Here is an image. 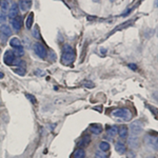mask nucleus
Segmentation results:
<instances>
[{
	"instance_id": "nucleus-1",
	"label": "nucleus",
	"mask_w": 158,
	"mask_h": 158,
	"mask_svg": "<svg viewBox=\"0 0 158 158\" xmlns=\"http://www.w3.org/2000/svg\"><path fill=\"white\" fill-rule=\"evenodd\" d=\"M75 50L71 44L65 43L62 48V56H61V61L63 64H70L75 60Z\"/></svg>"
},
{
	"instance_id": "nucleus-2",
	"label": "nucleus",
	"mask_w": 158,
	"mask_h": 158,
	"mask_svg": "<svg viewBox=\"0 0 158 158\" xmlns=\"http://www.w3.org/2000/svg\"><path fill=\"white\" fill-rule=\"evenodd\" d=\"M113 116L114 117H117V118L123 119V120H131L132 119V113L129 109H125V108H121V109L115 110L113 112Z\"/></svg>"
},
{
	"instance_id": "nucleus-3",
	"label": "nucleus",
	"mask_w": 158,
	"mask_h": 158,
	"mask_svg": "<svg viewBox=\"0 0 158 158\" xmlns=\"http://www.w3.org/2000/svg\"><path fill=\"white\" fill-rule=\"evenodd\" d=\"M34 51H35V53H36V55L38 57L42 58V59H44V58L48 56L46 49L44 48L43 44H41V43H39V42H37L34 44Z\"/></svg>"
},
{
	"instance_id": "nucleus-4",
	"label": "nucleus",
	"mask_w": 158,
	"mask_h": 158,
	"mask_svg": "<svg viewBox=\"0 0 158 158\" xmlns=\"http://www.w3.org/2000/svg\"><path fill=\"white\" fill-rule=\"evenodd\" d=\"M0 35H1V39H2V41H6V40L9 39V37L12 35L11 27L6 25H2L0 27Z\"/></svg>"
},
{
	"instance_id": "nucleus-5",
	"label": "nucleus",
	"mask_w": 158,
	"mask_h": 158,
	"mask_svg": "<svg viewBox=\"0 0 158 158\" xmlns=\"http://www.w3.org/2000/svg\"><path fill=\"white\" fill-rule=\"evenodd\" d=\"M130 130H131V133L133 135H138L142 132V123L139 121V120H136V121H133L130 125Z\"/></svg>"
},
{
	"instance_id": "nucleus-6",
	"label": "nucleus",
	"mask_w": 158,
	"mask_h": 158,
	"mask_svg": "<svg viewBox=\"0 0 158 158\" xmlns=\"http://www.w3.org/2000/svg\"><path fill=\"white\" fill-rule=\"evenodd\" d=\"M3 60H4V63L6 65H12L15 62V55H14L13 51H6L4 57H3Z\"/></svg>"
},
{
	"instance_id": "nucleus-7",
	"label": "nucleus",
	"mask_w": 158,
	"mask_h": 158,
	"mask_svg": "<svg viewBox=\"0 0 158 158\" xmlns=\"http://www.w3.org/2000/svg\"><path fill=\"white\" fill-rule=\"evenodd\" d=\"M128 143L131 149H138L139 148V138L136 135H132L129 137Z\"/></svg>"
},
{
	"instance_id": "nucleus-8",
	"label": "nucleus",
	"mask_w": 158,
	"mask_h": 158,
	"mask_svg": "<svg viewBox=\"0 0 158 158\" xmlns=\"http://www.w3.org/2000/svg\"><path fill=\"white\" fill-rule=\"evenodd\" d=\"M19 15V7H18V4L17 3H13L12 6H11V10H10V13H9V17L11 19L15 18L17 16Z\"/></svg>"
},
{
	"instance_id": "nucleus-9",
	"label": "nucleus",
	"mask_w": 158,
	"mask_h": 158,
	"mask_svg": "<svg viewBox=\"0 0 158 158\" xmlns=\"http://www.w3.org/2000/svg\"><path fill=\"white\" fill-rule=\"evenodd\" d=\"M31 6H32V1H27V0H20L18 3V7L22 12H27Z\"/></svg>"
},
{
	"instance_id": "nucleus-10",
	"label": "nucleus",
	"mask_w": 158,
	"mask_h": 158,
	"mask_svg": "<svg viewBox=\"0 0 158 158\" xmlns=\"http://www.w3.org/2000/svg\"><path fill=\"white\" fill-rule=\"evenodd\" d=\"M11 21V25L12 27L14 29L15 31H20L21 29V20H20V17H15V18H13L10 20Z\"/></svg>"
},
{
	"instance_id": "nucleus-11",
	"label": "nucleus",
	"mask_w": 158,
	"mask_h": 158,
	"mask_svg": "<svg viewBox=\"0 0 158 158\" xmlns=\"http://www.w3.org/2000/svg\"><path fill=\"white\" fill-rule=\"evenodd\" d=\"M10 46H12L14 50L15 49H20V48H22V43H21V41H20L19 38L14 37V38H12V39L10 40Z\"/></svg>"
},
{
	"instance_id": "nucleus-12",
	"label": "nucleus",
	"mask_w": 158,
	"mask_h": 158,
	"mask_svg": "<svg viewBox=\"0 0 158 158\" xmlns=\"http://www.w3.org/2000/svg\"><path fill=\"white\" fill-rule=\"evenodd\" d=\"M115 150L118 154L122 155V154H125V151H127V146L122 142H120V141H117V142L115 143Z\"/></svg>"
},
{
	"instance_id": "nucleus-13",
	"label": "nucleus",
	"mask_w": 158,
	"mask_h": 158,
	"mask_svg": "<svg viewBox=\"0 0 158 158\" xmlns=\"http://www.w3.org/2000/svg\"><path fill=\"white\" fill-rule=\"evenodd\" d=\"M90 131L93 134H95V135H99V134H101V132H102V127H101L100 125H97V123L91 125H90Z\"/></svg>"
},
{
	"instance_id": "nucleus-14",
	"label": "nucleus",
	"mask_w": 158,
	"mask_h": 158,
	"mask_svg": "<svg viewBox=\"0 0 158 158\" xmlns=\"http://www.w3.org/2000/svg\"><path fill=\"white\" fill-rule=\"evenodd\" d=\"M33 22H34V14L31 12L30 14H29V16L27 17V20H25V25H27V27L29 29V30L32 29Z\"/></svg>"
},
{
	"instance_id": "nucleus-15",
	"label": "nucleus",
	"mask_w": 158,
	"mask_h": 158,
	"mask_svg": "<svg viewBox=\"0 0 158 158\" xmlns=\"http://www.w3.org/2000/svg\"><path fill=\"white\" fill-rule=\"evenodd\" d=\"M128 128L125 125H122L118 129V135L120 136V138H125L128 136Z\"/></svg>"
},
{
	"instance_id": "nucleus-16",
	"label": "nucleus",
	"mask_w": 158,
	"mask_h": 158,
	"mask_svg": "<svg viewBox=\"0 0 158 158\" xmlns=\"http://www.w3.org/2000/svg\"><path fill=\"white\" fill-rule=\"evenodd\" d=\"M84 155H85V152L84 150L81 149V148H79L77 149L73 154V157L74 158H84Z\"/></svg>"
},
{
	"instance_id": "nucleus-17",
	"label": "nucleus",
	"mask_w": 158,
	"mask_h": 158,
	"mask_svg": "<svg viewBox=\"0 0 158 158\" xmlns=\"http://www.w3.org/2000/svg\"><path fill=\"white\" fill-rule=\"evenodd\" d=\"M99 149H100V151H102V152H106V151H109L110 150V143L106 142V141H101L100 144H99Z\"/></svg>"
},
{
	"instance_id": "nucleus-18",
	"label": "nucleus",
	"mask_w": 158,
	"mask_h": 158,
	"mask_svg": "<svg viewBox=\"0 0 158 158\" xmlns=\"http://www.w3.org/2000/svg\"><path fill=\"white\" fill-rule=\"evenodd\" d=\"M118 133V128L116 125H113V127H110L109 130H108V134H109L111 137H114L116 134Z\"/></svg>"
},
{
	"instance_id": "nucleus-19",
	"label": "nucleus",
	"mask_w": 158,
	"mask_h": 158,
	"mask_svg": "<svg viewBox=\"0 0 158 158\" xmlns=\"http://www.w3.org/2000/svg\"><path fill=\"white\" fill-rule=\"evenodd\" d=\"M133 21H134V19H132V20H130V21H127V22H125V23H122V25H118V27H117L115 29V31H114V32H116V31H119V30H122L123 27H129V25H131L132 23H133ZM114 32H113V33H114Z\"/></svg>"
},
{
	"instance_id": "nucleus-20",
	"label": "nucleus",
	"mask_w": 158,
	"mask_h": 158,
	"mask_svg": "<svg viewBox=\"0 0 158 158\" xmlns=\"http://www.w3.org/2000/svg\"><path fill=\"white\" fill-rule=\"evenodd\" d=\"M95 158H108V155L106 154V152L97 151V152L95 153Z\"/></svg>"
},
{
	"instance_id": "nucleus-21",
	"label": "nucleus",
	"mask_w": 158,
	"mask_h": 158,
	"mask_svg": "<svg viewBox=\"0 0 158 158\" xmlns=\"http://www.w3.org/2000/svg\"><path fill=\"white\" fill-rule=\"evenodd\" d=\"M90 141H91V138H90V136H86V137H83L81 140V142H80V144L83 146H86L90 143Z\"/></svg>"
},
{
	"instance_id": "nucleus-22",
	"label": "nucleus",
	"mask_w": 158,
	"mask_h": 158,
	"mask_svg": "<svg viewBox=\"0 0 158 158\" xmlns=\"http://www.w3.org/2000/svg\"><path fill=\"white\" fill-rule=\"evenodd\" d=\"M13 53H14V55H15V56H19V57L23 56V54H25V52H23V49H22V48H20V49H15L14 51H13Z\"/></svg>"
},
{
	"instance_id": "nucleus-23",
	"label": "nucleus",
	"mask_w": 158,
	"mask_h": 158,
	"mask_svg": "<svg viewBox=\"0 0 158 158\" xmlns=\"http://www.w3.org/2000/svg\"><path fill=\"white\" fill-rule=\"evenodd\" d=\"M33 36L35 37L36 39H40V38H41V35H40L39 29H38L37 27L33 30Z\"/></svg>"
},
{
	"instance_id": "nucleus-24",
	"label": "nucleus",
	"mask_w": 158,
	"mask_h": 158,
	"mask_svg": "<svg viewBox=\"0 0 158 158\" xmlns=\"http://www.w3.org/2000/svg\"><path fill=\"white\" fill-rule=\"evenodd\" d=\"M14 72H15L16 74H18V75H20V76H23L25 74V69L23 67H17V69H15L14 70Z\"/></svg>"
},
{
	"instance_id": "nucleus-25",
	"label": "nucleus",
	"mask_w": 158,
	"mask_h": 158,
	"mask_svg": "<svg viewBox=\"0 0 158 158\" xmlns=\"http://www.w3.org/2000/svg\"><path fill=\"white\" fill-rule=\"evenodd\" d=\"M25 96H27V99H29V100H30L31 102H32V104H37L36 98L34 97L33 95H31V94H27V95H25Z\"/></svg>"
},
{
	"instance_id": "nucleus-26",
	"label": "nucleus",
	"mask_w": 158,
	"mask_h": 158,
	"mask_svg": "<svg viewBox=\"0 0 158 158\" xmlns=\"http://www.w3.org/2000/svg\"><path fill=\"white\" fill-rule=\"evenodd\" d=\"M0 6L2 7L3 11H5V10L9 9V3H7L6 0H1V4H0Z\"/></svg>"
},
{
	"instance_id": "nucleus-27",
	"label": "nucleus",
	"mask_w": 158,
	"mask_h": 158,
	"mask_svg": "<svg viewBox=\"0 0 158 158\" xmlns=\"http://www.w3.org/2000/svg\"><path fill=\"white\" fill-rule=\"evenodd\" d=\"M83 86H85V88H88V89H93V88H95V84L92 81H85V82H83Z\"/></svg>"
},
{
	"instance_id": "nucleus-28",
	"label": "nucleus",
	"mask_w": 158,
	"mask_h": 158,
	"mask_svg": "<svg viewBox=\"0 0 158 158\" xmlns=\"http://www.w3.org/2000/svg\"><path fill=\"white\" fill-rule=\"evenodd\" d=\"M129 67H130V69H132L133 71H136L137 70V65H136V64H134V63H130V64H129Z\"/></svg>"
},
{
	"instance_id": "nucleus-29",
	"label": "nucleus",
	"mask_w": 158,
	"mask_h": 158,
	"mask_svg": "<svg viewBox=\"0 0 158 158\" xmlns=\"http://www.w3.org/2000/svg\"><path fill=\"white\" fill-rule=\"evenodd\" d=\"M0 19H1V21H4V20H5V14H4V12L0 13Z\"/></svg>"
},
{
	"instance_id": "nucleus-30",
	"label": "nucleus",
	"mask_w": 158,
	"mask_h": 158,
	"mask_svg": "<svg viewBox=\"0 0 158 158\" xmlns=\"http://www.w3.org/2000/svg\"><path fill=\"white\" fill-rule=\"evenodd\" d=\"M88 19L89 20H94V19H96V17H94V16H88Z\"/></svg>"
},
{
	"instance_id": "nucleus-31",
	"label": "nucleus",
	"mask_w": 158,
	"mask_h": 158,
	"mask_svg": "<svg viewBox=\"0 0 158 158\" xmlns=\"http://www.w3.org/2000/svg\"><path fill=\"white\" fill-rule=\"evenodd\" d=\"M3 77H4V74H3V73H1V72H0V79H2Z\"/></svg>"
},
{
	"instance_id": "nucleus-32",
	"label": "nucleus",
	"mask_w": 158,
	"mask_h": 158,
	"mask_svg": "<svg viewBox=\"0 0 158 158\" xmlns=\"http://www.w3.org/2000/svg\"><path fill=\"white\" fill-rule=\"evenodd\" d=\"M0 4H1V0H0Z\"/></svg>"
},
{
	"instance_id": "nucleus-33",
	"label": "nucleus",
	"mask_w": 158,
	"mask_h": 158,
	"mask_svg": "<svg viewBox=\"0 0 158 158\" xmlns=\"http://www.w3.org/2000/svg\"><path fill=\"white\" fill-rule=\"evenodd\" d=\"M6 1H11V0H6Z\"/></svg>"
}]
</instances>
